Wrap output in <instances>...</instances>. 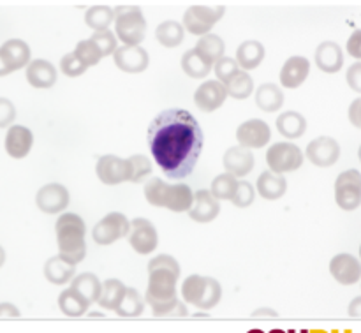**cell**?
<instances>
[{
	"instance_id": "ab89813d",
	"label": "cell",
	"mask_w": 361,
	"mask_h": 333,
	"mask_svg": "<svg viewBox=\"0 0 361 333\" xmlns=\"http://www.w3.org/2000/svg\"><path fill=\"white\" fill-rule=\"evenodd\" d=\"M236 186H238V180L236 176H233L231 173H222V175L215 176V180L212 182V190L210 193L221 200H229L231 201L233 194H235Z\"/></svg>"
},
{
	"instance_id": "f1b7e54d",
	"label": "cell",
	"mask_w": 361,
	"mask_h": 333,
	"mask_svg": "<svg viewBox=\"0 0 361 333\" xmlns=\"http://www.w3.org/2000/svg\"><path fill=\"white\" fill-rule=\"evenodd\" d=\"M74 270H76V265L69 263V261L62 260L60 256L49 258L44 265V277L48 279L51 284L62 286L66 282L73 281Z\"/></svg>"
},
{
	"instance_id": "f546056e",
	"label": "cell",
	"mask_w": 361,
	"mask_h": 333,
	"mask_svg": "<svg viewBox=\"0 0 361 333\" xmlns=\"http://www.w3.org/2000/svg\"><path fill=\"white\" fill-rule=\"evenodd\" d=\"M277 129L288 140H298L305 134L307 120L298 111H284L277 119Z\"/></svg>"
},
{
	"instance_id": "d590c367",
	"label": "cell",
	"mask_w": 361,
	"mask_h": 333,
	"mask_svg": "<svg viewBox=\"0 0 361 333\" xmlns=\"http://www.w3.org/2000/svg\"><path fill=\"white\" fill-rule=\"evenodd\" d=\"M145 310V302L141 298L140 293L134 288H127L126 293H123L122 300L116 305L115 313L122 317H137L141 316Z\"/></svg>"
},
{
	"instance_id": "7a4b0ae2",
	"label": "cell",
	"mask_w": 361,
	"mask_h": 333,
	"mask_svg": "<svg viewBox=\"0 0 361 333\" xmlns=\"http://www.w3.org/2000/svg\"><path fill=\"white\" fill-rule=\"evenodd\" d=\"M148 288L145 302L150 307L176 298V282L180 277V265L168 254L154 258L148 263Z\"/></svg>"
},
{
	"instance_id": "9a60e30c",
	"label": "cell",
	"mask_w": 361,
	"mask_h": 333,
	"mask_svg": "<svg viewBox=\"0 0 361 333\" xmlns=\"http://www.w3.org/2000/svg\"><path fill=\"white\" fill-rule=\"evenodd\" d=\"M113 60H115V66L120 71L130 74L147 71L148 62H150L147 49L141 48V46H122V48H116L115 53H113Z\"/></svg>"
},
{
	"instance_id": "8fae6325",
	"label": "cell",
	"mask_w": 361,
	"mask_h": 333,
	"mask_svg": "<svg viewBox=\"0 0 361 333\" xmlns=\"http://www.w3.org/2000/svg\"><path fill=\"white\" fill-rule=\"evenodd\" d=\"M129 243L137 254H150L157 249L159 235L155 226L148 219H134L129 229Z\"/></svg>"
},
{
	"instance_id": "b9f144b4",
	"label": "cell",
	"mask_w": 361,
	"mask_h": 333,
	"mask_svg": "<svg viewBox=\"0 0 361 333\" xmlns=\"http://www.w3.org/2000/svg\"><path fill=\"white\" fill-rule=\"evenodd\" d=\"M74 53H76L78 59H80L87 67L97 66L99 60L102 59V53L99 52V48L90 41V39H85V41L78 42Z\"/></svg>"
},
{
	"instance_id": "ee69618b",
	"label": "cell",
	"mask_w": 361,
	"mask_h": 333,
	"mask_svg": "<svg viewBox=\"0 0 361 333\" xmlns=\"http://www.w3.org/2000/svg\"><path fill=\"white\" fill-rule=\"evenodd\" d=\"M254 196H256V190H254L252 183L242 180V182H238V186H236V190H235V194H233L231 201L235 207L247 208L252 205Z\"/></svg>"
},
{
	"instance_id": "74e56055",
	"label": "cell",
	"mask_w": 361,
	"mask_h": 333,
	"mask_svg": "<svg viewBox=\"0 0 361 333\" xmlns=\"http://www.w3.org/2000/svg\"><path fill=\"white\" fill-rule=\"evenodd\" d=\"M115 20V11L106 6H94L85 13V23L95 32L108 30L109 25Z\"/></svg>"
},
{
	"instance_id": "db71d44e",
	"label": "cell",
	"mask_w": 361,
	"mask_h": 333,
	"mask_svg": "<svg viewBox=\"0 0 361 333\" xmlns=\"http://www.w3.org/2000/svg\"><path fill=\"white\" fill-rule=\"evenodd\" d=\"M254 317H261V316H270V317H277L279 314L275 313V310H270V309H261V310H256V313L252 314Z\"/></svg>"
},
{
	"instance_id": "7402d4cb",
	"label": "cell",
	"mask_w": 361,
	"mask_h": 333,
	"mask_svg": "<svg viewBox=\"0 0 361 333\" xmlns=\"http://www.w3.org/2000/svg\"><path fill=\"white\" fill-rule=\"evenodd\" d=\"M222 161H224L226 173H231L233 176H245L252 171L256 159L249 148L231 147L224 154Z\"/></svg>"
},
{
	"instance_id": "e575fe53",
	"label": "cell",
	"mask_w": 361,
	"mask_h": 333,
	"mask_svg": "<svg viewBox=\"0 0 361 333\" xmlns=\"http://www.w3.org/2000/svg\"><path fill=\"white\" fill-rule=\"evenodd\" d=\"M183 35H185V30H183L182 25L173 20L162 21L155 30V37L166 48H176V46L182 44Z\"/></svg>"
},
{
	"instance_id": "2e32d148",
	"label": "cell",
	"mask_w": 361,
	"mask_h": 333,
	"mask_svg": "<svg viewBox=\"0 0 361 333\" xmlns=\"http://www.w3.org/2000/svg\"><path fill=\"white\" fill-rule=\"evenodd\" d=\"M37 207L44 214H59L69 205V190L60 183H46L37 193Z\"/></svg>"
},
{
	"instance_id": "ffe728a7",
	"label": "cell",
	"mask_w": 361,
	"mask_h": 333,
	"mask_svg": "<svg viewBox=\"0 0 361 333\" xmlns=\"http://www.w3.org/2000/svg\"><path fill=\"white\" fill-rule=\"evenodd\" d=\"M330 274L337 282L344 286H351L360 282L361 277V267L360 261L351 254H338L331 260L330 263Z\"/></svg>"
},
{
	"instance_id": "60d3db41",
	"label": "cell",
	"mask_w": 361,
	"mask_h": 333,
	"mask_svg": "<svg viewBox=\"0 0 361 333\" xmlns=\"http://www.w3.org/2000/svg\"><path fill=\"white\" fill-rule=\"evenodd\" d=\"M127 164H129V182H141L152 173V162L147 155H130L127 159Z\"/></svg>"
},
{
	"instance_id": "4316f807",
	"label": "cell",
	"mask_w": 361,
	"mask_h": 333,
	"mask_svg": "<svg viewBox=\"0 0 361 333\" xmlns=\"http://www.w3.org/2000/svg\"><path fill=\"white\" fill-rule=\"evenodd\" d=\"M284 92L275 83H263L256 90V106L264 113H274L284 106Z\"/></svg>"
},
{
	"instance_id": "ac0fdd59",
	"label": "cell",
	"mask_w": 361,
	"mask_h": 333,
	"mask_svg": "<svg viewBox=\"0 0 361 333\" xmlns=\"http://www.w3.org/2000/svg\"><path fill=\"white\" fill-rule=\"evenodd\" d=\"M219 214H221V203L210 190L201 189L194 194L192 207L189 208V215L192 221L207 224V222L214 221Z\"/></svg>"
},
{
	"instance_id": "9c48e42d",
	"label": "cell",
	"mask_w": 361,
	"mask_h": 333,
	"mask_svg": "<svg viewBox=\"0 0 361 333\" xmlns=\"http://www.w3.org/2000/svg\"><path fill=\"white\" fill-rule=\"evenodd\" d=\"M335 201L342 210H358L361 205V175L358 169H349L338 175L335 182Z\"/></svg>"
},
{
	"instance_id": "f6af8a7d",
	"label": "cell",
	"mask_w": 361,
	"mask_h": 333,
	"mask_svg": "<svg viewBox=\"0 0 361 333\" xmlns=\"http://www.w3.org/2000/svg\"><path fill=\"white\" fill-rule=\"evenodd\" d=\"M90 41L97 46L99 52L102 53V56H108V55H113V53H115L116 35L113 34L111 30L95 32V34L90 37Z\"/></svg>"
},
{
	"instance_id": "277c9868",
	"label": "cell",
	"mask_w": 361,
	"mask_h": 333,
	"mask_svg": "<svg viewBox=\"0 0 361 333\" xmlns=\"http://www.w3.org/2000/svg\"><path fill=\"white\" fill-rule=\"evenodd\" d=\"M145 196L147 201L154 207L168 208V210L176 212H189L192 207L194 193L185 183H169L162 182L161 178H152L150 182L145 183Z\"/></svg>"
},
{
	"instance_id": "484cf974",
	"label": "cell",
	"mask_w": 361,
	"mask_h": 333,
	"mask_svg": "<svg viewBox=\"0 0 361 333\" xmlns=\"http://www.w3.org/2000/svg\"><path fill=\"white\" fill-rule=\"evenodd\" d=\"M288 190V180L282 175H277L274 171H264L257 178V193L261 198L268 201L281 200Z\"/></svg>"
},
{
	"instance_id": "30bf717a",
	"label": "cell",
	"mask_w": 361,
	"mask_h": 333,
	"mask_svg": "<svg viewBox=\"0 0 361 333\" xmlns=\"http://www.w3.org/2000/svg\"><path fill=\"white\" fill-rule=\"evenodd\" d=\"M129 219L123 214H118V212H111L95 224L92 236H94L95 243H99V246H111L116 240L126 238L129 235Z\"/></svg>"
},
{
	"instance_id": "f907efd6",
	"label": "cell",
	"mask_w": 361,
	"mask_h": 333,
	"mask_svg": "<svg viewBox=\"0 0 361 333\" xmlns=\"http://www.w3.org/2000/svg\"><path fill=\"white\" fill-rule=\"evenodd\" d=\"M20 317V310L13 303H0V320H14Z\"/></svg>"
},
{
	"instance_id": "8992f818",
	"label": "cell",
	"mask_w": 361,
	"mask_h": 333,
	"mask_svg": "<svg viewBox=\"0 0 361 333\" xmlns=\"http://www.w3.org/2000/svg\"><path fill=\"white\" fill-rule=\"evenodd\" d=\"M115 32L123 46H140L147 34V20L137 6H122L115 11Z\"/></svg>"
},
{
	"instance_id": "bcb514c9",
	"label": "cell",
	"mask_w": 361,
	"mask_h": 333,
	"mask_svg": "<svg viewBox=\"0 0 361 333\" xmlns=\"http://www.w3.org/2000/svg\"><path fill=\"white\" fill-rule=\"evenodd\" d=\"M215 76H217V81H221L222 85L228 83L233 76L240 71V66L236 63L235 59H229V56H222L214 67Z\"/></svg>"
},
{
	"instance_id": "9f6ffc18",
	"label": "cell",
	"mask_w": 361,
	"mask_h": 333,
	"mask_svg": "<svg viewBox=\"0 0 361 333\" xmlns=\"http://www.w3.org/2000/svg\"><path fill=\"white\" fill-rule=\"evenodd\" d=\"M4 263H6V250H4L2 246H0V267H2Z\"/></svg>"
},
{
	"instance_id": "f5cc1de1",
	"label": "cell",
	"mask_w": 361,
	"mask_h": 333,
	"mask_svg": "<svg viewBox=\"0 0 361 333\" xmlns=\"http://www.w3.org/2000/svg\"><path fill=\"white\" fill-rule=\"evenodd\" d=\"M360 99L356 102H353L351 104V113H349V119H351L353 126L355 127H360Z\"/></svg>"
},
{
	"instance_id": "ba28073f",
	"label": "cell",
	"mask_w": 361,
	"mask_h": 333,
	"mask_svg": "<svg viewBox=\"0 0 361 333\" xmlns=\"http://www.w3.org/2000/svg\"><path fill=\"white\" fill-rule=\"evenodd\" d=\"M226 7L219 6L217 9H212L207 6H192L187 9V13L183 14V30L190 32L194 35H207L210 34V30L214 28V25L224 16Z\"/></svg>"
},
{
	"instance_id": "c3c4849f",
	"label": "cell",
	"mask_w": 361,
	"mask_h": 333,
	"mask_svg": "<svg viewBox=\"0 0 361 333\" xmlns=\"http://www.w3.org/2000/svg\"><path fill=\"white\" fill-rule=\"evenodd\" d=\"M16 119V108L9 99L0 97V127H7Z\"/></svg>"
},
{
	"instance_id": "44dd1931",
	"label": "cell",
	"mask_w": 361,
	"mask_h": 333,
	"mask_svg": "<svg viewBox=\"0 0 361 333\" xmlns=\"http://www.w3.org/2000/svg\"><path fill=\"white\" fill-rule=\"evenodd\" d=\"M310 62L305 56H291L286 60V63L281 69V83L286 88H298L305 83L309 76Z\"/></svg>"
},
{
	"instance_id": "e0dca14e",
	"label": "cell",
	"mask_w": 361,
	"mask_h": 333,
	"mask_svg": "<svg viewBox=\"0 0 361 333\" xmlns=\"http://www.w3.org/2000/svg\"><path fill=\"white\" fill-rule=\"evenodd\" d=\"M228 92L221 81H204L194 94V102L201 111L212 113L224 104Z\"/></svg>"
},
{
	"instance_id": "7dc6e473",
	"label": "cell",
	"mask_w": 361,
	"mask_h": 333,
	"mask_svg": "<svg viewBox=\"0 0 361 333\" xmlns=\"http://www.w3.org/2000/svg\"><path fill=\"white\" fill-rule=\"evenodd\" d=\"M60 69H62V73L66 74V76L76 78L87 73L88 67L85 66V63L78 59L76 53L73 52V53H67L66 56H62V60H60Z\"/></svg>"
},
{
	"instance_id": "603a6c76",
	"label": "cell",
	"mask_w": 361,
	"mask_h": 333,
	"mask_svg": "<svg viewBox=\"0 0 361 333\" xmlns=\"http://www.w3.org/2000/svg\"><path fill=\"white\" fill-rule=\"evenodd\" d=\"M34 145V134L23 126H11L6 136V150L13 159H23Z\"/></svg>"
},
{
	"instance_id": "7c38bea8",
	"label": "cell",
	"mask_w": 361,
	"mask_h": 333,
	"mask_svg": "<svg viewBox=\"0 0 361 333\" xmlns=\"http://www.w3.org/2000/svg\"><path fill=\"white\" fill-rule=\"evenodd\" d=\"M236 140L243 148H263L270 143L271 131L264 120L252 119L236 129Z\"/></svg>"
},
{
	"instance_id": "4dcf8cb0",
	"label": "cell",
	"mask_w": 361,
	"mask_h": 333,
	"mask_svg": "<svg viewBox=\"0 0 361 333\" xmlns=\"http://www.w3.org/2000/svg\"><path fill=\"white\" fill-rule=\"evenodd\" d=\"M194 49L200 53V56L204 60V62L210 63V66L214 67L215 63H217L219 60L224 56L226 44H224V41L219 37V35L207 34V35H203L200 41H197L196 48H194Z\"/></svg>"
},
{
	"instance_id": "f35d334b",
	"label": "cell",
	"mask_w": 361,
	"mask_h": 333,
	"mask_svg": "<svg viewBox=\"0 0 361 333\" xmlns=\"http://www.w3.org/2000/svg\"><path fill=\"white\" fill-rule=\"evenodd\" d=\"M182 69L183 73L189 74L190 78H197V80H200V78H204L210 74L212 66L201 59L200 53H197L196 49H189V52L183 53L182 56Z\"/></svg>"
},
{
	"instance_id": "83f0119b",
	"label": "cell",
	"mask_w": 361,
	"mask_h": 333,
	"mask_svg": "<svg viewBox=\"0 0 361 333\" xmlns=\"http://www.w3.org/2000/svg\"><path fill=\"white\" fill-rule=\"evenodd\" d=\"M264 46L259 41H243L242 44L236 49V63L240 66V69H256L259 67V63L264 59Z\"/></svg>"
},
{
	"instance_id": "d6a6232c",
	"label": "cell",
	"mask_w": 361,
	"mask_h": 333,
	"mask_svg": "<svg viewBox=\"0 0 361 333\" xmlns=\"http://www.w3.org/2000/svg\"><path fill=\"white\" fill-rule=\"evenodd\" d=\"M126 289L127 286L123 284L122 281H118V279H109V281L102 282V289H101V295H99L97 303L102 307V309L115 310L116 305H118V302L122 300Z\"/></svg>"
},
{
	"instance_id": "6da1fadb",
	"label": "cell",
	"mask_w": 361,
	"mask_h": 333,
	"mask_svg": "<svg viewBox=\"0 0 361 333\" xmlns=\"http://www.w3.org/2000/svg\"><path fill=\"white\" fill-rule=\"evenodd\" d=\"M148 148L166 176L182 180L196 168L204 134L187 109H166L148 126Z\"/></svg>"
},
{
	"instance_id": "4fadbf2b",
	"label": "cell",
	"mask_w": 361,
	"mask_h": 333,
	"mask_svg": "<svg viewBox=\"0 0 361 333\" xmlns=\"http://www.w3.org/2000/svg\"><path fill=\"white\" fill-rule=\"evenodd\" d=\"M305 154L309 161L316 164L317 168H330L341 157V145L334 138L321 136L310 141Z\"/></svg>"
},
{
	"instance_id": "5bb4252c",
	"label": "cell",
	"mask_w": 361,
	"mask_h": 333,
	"mask_svg": "<svg viewBox=\"0 0 361 333\" xmlns=\"http://www.w3.org/2000/svg\"><path fill=\"white\" fill-rule=\"evenodd\" d=\"M99 180L106 186H118L122 182H129V164L127 159L116 155H102L95 166Z\"/></svg>"
},
{
	"instance_id": "1f68e13d",
	"label": "cell",
	"mask_w": 361,
	"mask_h": 333,
	"mask_svg": "<svg viewBox=\"0 0 361 333\" xmlns=\"http://www.w3.org/2000/svg\"><path fill=\"white\" fill-rule=\"evenodd\" d=\"M92 303L87 298L80 295L78 291H74L73 288L66 289L63 293H60L59 296V307L66 316L69 317H80L83 314H87V310L90 309Z\"/></svg>"
},
{
	"instance_id": "3957f363",
	"label": "cell",
	"mask_w": 361,
	"mask_h": 333,
	"mask_svg": "<svg viewBox=\"0 0 361 333\" xmlns=\"http://www.w3.org/2000/svg\"><path fill=\"white\" fill-rule=\"evenodd\" d=\"M56 242H59V256L69 263L78 265L87 256L85 243V222L76 214L60 215L55 224Z\"/></svg>"
},
{
	"instance_id": "8d00e7d4",
	"label": "cell",
	"mask_w": 361,
	"mask_h": 333,
	"mask_svg": "<svg viewBox=\"0 0 361 333\" xmlns=\"http://www.w3.org/2000/svg\"><path fill=\"white\" fill-rule=\"evenodd\" d=\"M226 87V92H228L229 97L233 99H247L252 95L254 92V81L252 78H250L249 73H245V71L240 69L238 73L235 74V76L231 78V80L228 81V83L224 85Z\"/></svg>"
},
{
	"instance_id": "d6986e66",
	"label": "cell",
	"mask_w": 361,
	"mask_h": 333,
	"mask_svg": "<svg viewBox=\"0 0 361 333\" xmlns=\"http://www.w3.org/2000/svg\"><path fill=\"white\" fill-rule=\"evenodd\" d=\"M30 46L21 39H9L0 46V59L6 63L9 73L23 69L30 62Z\"/></svg>"
},
{
	"instance_id": "d4e9b609",
	"label": "cell",
	"mask_w": 361,
	"mask_h": 333,
	"mask_svg": "<svg viewBox=\"0 0 361 333\" xmlns=\"http://www.w3.org/2000/svg\"><path fill=\"white\" fill-rule=\"evenodd\" d=\"M27 81L35 88H49L56 83V69L48 60H34L27 66Z\"/></svg>"
},
{
	"instance_id": "52a82bcc",
	"label": "cell",
	"mask_w": 361,
	"mask_h": 333,
	"mask_svg": "<svg viewBox=\"0 0 361 333\" xmlns=\"http://www.w3.org/2000/svg\"><path fill=\"white\" fill-rule=\"evenodd\" d=\"M267 162L270 171L284 175V173H291L302 168L303 152L300 150L298 145L282 141V143L271 145L270 150L267 152Z\"/></svg>"
},
{
	"instance_id": "cb8c5ba5",
	"label": "cell",
	"mask_w": 361,
	"mask_h": 333,
	"mask_svg": "<svg viewBox=\"0 0 361 333\" xmlns=\"http://www.w3.org/2000/svg\"><path fill=\"white\" fill-rule=\"evenodd\" d=\"M316 66L323 73H338L344 66V53L342 48L334 41H324L316 49Z\"/></svg>"
},
{
	"instance_id": "836d02e7",
	"label": "cell",
	"mask_w": 361,
	"mask_h": 333,
	"mask_svg": "<svg viewBox=\"0 0 361 333\" xmlns=\"http://www.w3.org/2000/svg\"><path fill=\"white\" fill-rule=\"evenodd\" d=\"M71 288L80 293L90 303H95L99 300V295H101L102 284L94 274H81L71 281Z\"/></svg>"
},
{
	"instance_id": "681fc988",
	"label": "cell",
	"mask_w": 361,
	"mask_h": 333,
	"mask_svg": "<svg viewBox=\"0 0 361 333\" xmlns=\"http://www.w3.org/2000/svg\"><path fill=\"white\" fill-rule=\"evenodd\" d=\"M360 73H361V63L360 62H356L355 66H353L351 69H349V73H348L349 87H351L355 92H358V94H360V90H361V87H360Z\"/></svg>"
},
{
	"instance_id": "816d5d0a",
	"label": "cell",
	"mask_w": 361,
	"mask_h": 333,
	"mask_svg": "<svg viewBox=\"0 0 361 333\" xmlns=\"http://www.w3.org/2000/svg\"><path fill=\"white\" fill-rule=\"evenodd\" d=\"M360 37H361V32L356 30L355 34L351 35V39H349V44H348L349 55L355 56V59H360V56H361V52H360Z\"/></svg>"
},
{
	"instance_id": "11a10c76",
	"label": "cell",
	"mask_w": 361,
	"mask_h": 333,
	"mask_svg": "<svg viewBox=\"0 0 361 333\" xmlns=\"http://www.w3.org/2000/svg\"><path fill=\"white\" fill-rule=\"evenodd\" d=\"M7 74H11L9 71H7L6 63L2 62V59H0V76H7Z\"/></svg>"
},
{
	"instance_id": "7bdbcfd3",
	"label": "cell",
	"mask_w": 361,
	"mask_h": 333,
	"mask_svg": "<svg viewBox=\"0 0 361 333\" xmlns=\"http://www.w3.org/2000/svg\"><path fill=\"white\" fill-rule=\"evenodd\" d=\"M152 313H154L155 317H183L187 316V307L178 298H173L169 302L154 305Z\"/></svg>"
},
{
	"instance_id": "5b68a950",
	"label": "cell",
	"mask_w": 361,
	"mask_h": 333,
	"mask_svg": "<svg viewBox=\"0 0 361 333\" xmlns=\"http://www.w3.org/2000/svg\"><path fill=\"white\" fill-rule=\"evenodd\" d=\"M183 302L197 307V309H214L222 296V288L219 281L201 275H190L182 286Z\"/></svg>"
}]
</instances>
